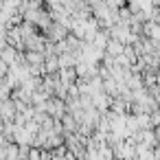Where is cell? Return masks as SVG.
<instances>
[{
  "instance_id": "obj_1",
  "label": "cell",
  "mask_w": 160,
  "mask_h": 160,
  "mask_svg": "<svg viewBox=\"0 0 160 160\" xmlns=\"http://www.w3.org/2000/svg\"><path fill=\"white\" fill-rule=\"evenodd\" d=\"M123 51H125V44L121 40H116V38H110V42L105 46V53L112 55V57H118V55H123Z\"/></svg>"
},
{
  "instance_id": "obj_3",
  "label": "cell",
  "mask_w": 160,
  "mask_h": 160,
  "mask_svg": "<svg viewBox=\"0 0 160 160\" xmlns=\"http://www.w3.org/2000/svg\"><path fill=\"white\" fill-rule=\"evenodd\" d=\"M7 72H9V64H7L2 57H0V77H5Z\"/></svg>"
},
{
  "instance_id": "obj_4",
  "label": "cell",
  "mask_w": 160,
  "mask_h": 160,
  "mask_svg": "<svg viewBox=\"0 0 160 160\" xmlns=\"http://www.w3.org/2000/svg\"><path fill=\"white\" fill-rule=\"evenodd\" d=\"M29 158H42V151H38V149H29Z\"/></svg>"
},
{
  "instance_id": "obj_2",
  "label": "cell",
  "mask_w": 160,
  "mask_h": 160,
  "mask_svg": "<svg viewBox=\"0 0 160 160\" xmlns=\"http://www.w3.org/2000/svg\"><path fill=\"white\" fill-rule=\"evenodd\" d=\"M108 42H110V31H97V33H94V40H92V44H94L97 48L105 51Z\"/></svg>"
}]
</instances>
